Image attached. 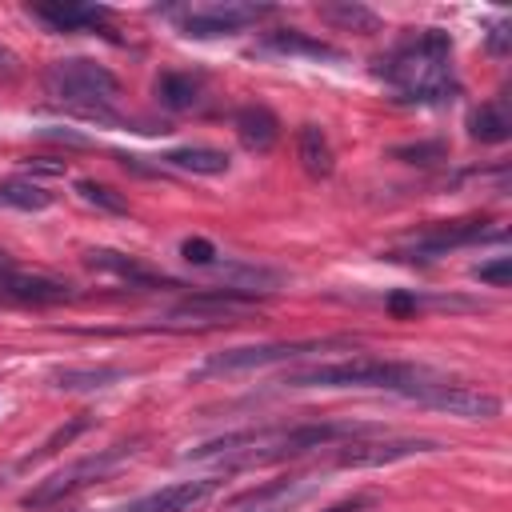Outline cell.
<instances>
[{"label": "cell", "instance_id": "cell-16", "mask_svg": "<svg viewBox=\"0 0 512 512\" xmlns=\"http://www.w3.org/2000/svg\"><path fill=\"white\" fill-rule=\"evenodd\" d=\"M32 16L52 24L56 32H80V28L104 24L112 12L104 4H76V0H68V4H32Z\"/></svg>", "mask_w": 512, "mask_h": 512}, {"label": "cell", "instance_id": "cell-30", "mask_svg": "<svg viewBox=\"0 0 512 512\" xmlns=\"http://www.w3.org/2000/svg\"><path fill=\"white\" fill-rule=\"evenodd\" d=\"M396 160H408V164H432V160H444V144H400L392 148Z\"/></svg>", "mask_w": 512, "mask_h": 512}, {"label": "cell", "instance_id": "cell-3", "mask_svg": "<svg viewBox=\"0 0 512 512\" xmlns=\"http://www.w3.org/2000/svg\"><path fill=\"white\" fill-rule=\"evenodd\" d=\"M284 388H388L412 396L416 388L432 384V376L420 364L408 360H384V356H348L332 364L296 368L280 380Z\"/></svg>", "mask_w": 512, "mask_h": 512}, {"label": "cell", "instance_id": "cell-29", "mask_svg": "<svg viewBox=\"0 0 512 512\" xmlns=\"http://www.w3.org/2000/svg\"><path fill=\"white\" fill-rule=\"evenodd\" d=\"M472 276H476L480 284L504 288V284L512 280V256H496V260H484V264H476V268H472Z\"/></svg>", "mask_w": 512, "mask_h": 512}, {"label": "cell", "instance_id": "cell-24", "mask_svg": "<svg viewBox=\"0 0 512 512\" xmlns=\"http://www.w3.org/2000/svg\"><path fill=\"white\" fill-rule=\"evenodd\" d=\"M84 260H88L92 268H100V272H112V276L128 280V284H164V276H156V272L140 268L132 256H124V252H112V248H92Z\"/></svg>", "mask_w": 512, "mask_h": 512}, {"label": "cell", "instance_id": "cell-11", "mask_svg": "<svg viewBox=\"0 0 512 512\" xmlns=\"http://www.w3.org/2000/svg\"><path fill=\"white\" fill-rule=\"evenodd\" d=\"M312 492H316V480H308V476H280V480H268L260 488H248V492L232 496L224 504V512H288L300 500H308Z\"/></svg>", "mask_w": 512, "mask_h": 512}, {"label": "cell", "instance_id": "cell-12", "mask_svg": "<svg viewBox=\"0 0 512 512\" xmlns=\"http://www.w3.org/2000/svg\"><path fill=\"white\" fill-rule=\"evenodd\" d=\"M480 240H504V228H488L484 220H456V224H436L428 232H420L408 248L412 260H436L452 248H464V244H480Z\"/></svg>", "mask_w": 512, "mask_h": 512}, {"label": "cell", "instance_id": "cell-23", "mask_svg": "<svg viewBox=\"0 0 512 512\" xmlns=\"http://www.w3.org/2000/svg\"><path fill=\"white\" fill-rule=\"evenodd\" d=\"M264 48H272V52H284V56H312V60H340V52H336L332 44H324V40H312V36H304V32H296V28H280V32H268V40H264Z\"/></svg>", "mask_w": 512, "mask_h": 512}, {"label": "cell", "instance_id": "cell-31", "mask_svg": "<svg viewBox=\"0 0 512 512\" xmlns=\"http://www.w3.org/2000/svg\"><path fill=\"white\" fill-rule=\"evenodd\" d=\"M16 72H20L16 52H12L8 44H0V80H16Z\"/></svg>", "mask_w": 512, "mask_h": 512}, {"label": "cell", "instance_id": "cell-20", "mask_svg": "<svg viewBox=\"0 0 512 512\" xmlns=\"http://www.w3.org/2000/svg\"><path fill=\"white\" fill-rule=\"evenodd\" d=\"M468 136L480 144H500L512 136V116L504 108V100H488L468 116Z\"/></svg>", "mask_w": 512, "mask_h": 512}, {"label": "cell", "instance_id": "cell-7", "mask_svg": "<svg viewBox=\"0 0 512 512\" xmlns=\"http://www.w3.org/2000/svg\"><path fill=\"white\" fill-rule=\"evenodd\" d=\"M132 456V444H112V448H100V452H92V456H84V460H76V464H68V468H60L56 476H48V480H40L20 504L24 508H52V504H60V500H68V496H76L80 488H88L92 480H100L104 472H112L120 460H128Z\"/></svg>", "mask_w": 512, "mask_h": 512}, {"label": "cell", "instance_id": "cell-8", "mask_svg": "<svg viewBox=\"0 0 512 512\" xmlns=\"http://www.w3.org/2000/svg\"><path fill=\"white\" fill-rule=\"evenodd\" d=\"M272 8L268 4H240V0H212V4H192L176 16L184 36H232L256 20H264Z\"/></svg>", "mask_w": 512, "mask_h": 512}, {"label": "cell", "instance_id": "cell-14", "mask_svg": "<svg viewBox=\"0 0 512 512\" xmlns=\"http://www.w3.org/2000/svg\"><path fill=\"white\" fill-rule=\"evenodd\" d=\"M0 296L20 304H56V300H68L72 288L48 276H24L16 268H0Z\"/></svg>", "mask_w": 512, "mask_h": 512}, {"label": "cell", "instance_id": "cell-27", "mask_svg": "<svg viewBox=\"0 0 512 512\" xmlns=\"http://www.w3.org/2000/svg\"><path fill=\"white\" fill-rule=\"evenodd\" d=\"M76 192H80L84 204L104 208V212H112V216H124V212H128V200H124L116 188L100 184V180H76Z\"/></svg>", "mask_w": 512, "mask_h": 512}, {"label": "cell", "instance_id": "cell-33", "mask_svg": "<svg viewBox=\"0 0 512 512\" xmlns=\"http://www.w3.org/2000/svg\"><path fill=\"white\" fill-rule=\"evenodd\" d=\"M372 500L368 496H352V500H340V504H332V508H324V512H360V508H368Z\"/></svg>", "mask_w": 512, "mask_h": 512}, {"label": "cell", "instance_id": "cell-9", "mask_svg": "<svg viewBox=\"0 0 512 512\" xmlns=\"http://www.w3.org/2000/svg\"><path fill=\"white\" fill-rule=\"evenodd\" d=\"M408 400H416L424 408H436V412L464 416V420H492V416H500V396L488 392V388H476V384H444V380H432V384L416 388Z\"/></svg>", "mask_w": 512, "mask_h": 512}, {"label": "cell", "instance_id": "cell-5", "mask_svg": "<svg viewBox=\"0 0 512 512\" xmlns=\"http://www.w3.org/2000/svg\"><path fill=\"white\" fill-rule=\"evenodd\" d=\"M248 312H256V296L248 288H204L172 304L160 316V324L164 328H220V324H236Z\"/></svg>", "mask_w": 512, "mask_h": 512}, {"label": "cell", "instance_id": "cell-19", "mask_svg": "<svg viewBox=\"0 0 512 512\" xmlns=\"http://www.w3.org/2000/svg\"><path fill=\"white\" fill-rule=\"evenodd\" d=\"M128 372L116 364H84V368H56L52 384L64 392H92V388H108L116 380H124Z\"/></svg>", "mask_w": 512, "mask_h": 512}, {"label": "cell", "instance_id": "cell-2", "mask_svg": "<svg viewBox=\"0 0 512 512\" xmlns=\"http://www.w3.org/2000/svg\"><path fill=\"white\" fill-rule=\"evenodd\" d=\"M452 36L440 28H424L416 36H408L396 52H388V60H380V76L416 104H440L444 96L456 92L452 80Z\"/></svg>", "mask_w": 512, "mask_h": 512}, {"label": "cell", "instance_id": "cell-15", "mask_svg": "<svg viewBox=\"0 0 512 512\" xmlns=\"http://www.w3.org/2000/svg\"><path fill=\"white\" fill-rule=\"evenodd\" d=\"M232 128H236V136H240V144H244L248 152H268V148L280 140V120H276L272 108H264V104H244V108H236Z\"/></svg>", "mask_w": 512, "mask_h": 512}, {"label": "cell", "instance_id": "cell-34", "mask_svg": "<svg viewBox=\"0 0 512 512\" xmlns=\"http://www.w3.org/2000/svg\"><path fill=\"white\" fill-rule=\"evenodd\" d=\"M504 40H508V36H504V24H500V28H492V36H488L492 52H504Z\"/></svg>", "mask_w": 512, "mask_h": 512}, {"label": "cell", "instance_id": "cell-28", "mask_svg": "<svg viewBox=\"0 0 512 512\" xmlns=\"http://www.w3.org/2000/svg\"><path fill=\"white\" fill-rule=\"evenodd\" d=\"M180 256L188 260V264H196V268H216V244L212 240H204V236H188L184 244H180Z\"/></svg>", "mask_w": 512, "mask_h": 512}, {"label": "cell", "instance_id": "cell-10", "mask_svg": "<svg viewBox=\"0 0 512 512\" xmlns=\"http://www.w3.org/2000/svg\"><path fill=\"white\" fill-rule=\"evenodd\" d=\"M440 444L436 440H424V436H408V440H348L340 452H336V468H384V464H396V460H408V456H420V452H436Z\"/></svg>", "mask_w": 512, "mask_h": 512}, {"label": "cell", "instance_id": "cell-26", "mask_svg": "<svg viewBox=\"0 0 512 512\" xmlns=\"http://www.w3.org/2000/svg\"><path fill=\"white\" fill-rule=\"evenodd\" d=\"M88 428H92V420H88V416H76V420L60 424V428H56V432H52V436H48V440H44V444L32 452V456H24V460H20V468H28V464H36V460H44V456H52V452L68 448V444H72L80 432H88Z\"/></svg>", "mask_w": 512, "mask_h": 512}, {"label": "cell", "instance_id": "cell-18", "mask_svg": "<svg viewBox=\"0 0 512 512\" xmlns=\"http://www.w3.org/2000/svg\"><path fill=\"white\" fill-rule=\"evenodd\" d=\"M168 168H176V172H192V176H220V172H228V152H220V148H204V144H188V148H172V152H164L160 156Z\"/></svg>", "mask_w": 512, "mask_h": 512}, {"label": "cell", "instance_id": "cell-4", "mask_svg": "<svg viewBox=\"0 0 512 512\" xmlns=\"http://www.w3.org/2000/svg\"><path fill=\"white\" fill-rule=\"evenodd\" d=\"M44 88L52 100L76 108L80 116H108L104 108L120 96V80L112 68L72 56V60H56L44 68Z\"/></svg>", "mask_w": 512, "mask_h": 512}, {"label": "cell", "instance_id": "cell-13", "mask_svg": "<svg viewBox=\"0 0 512 512\" xmlns=\"http://www.w3.org/2000/svg\"><path fill=\"white\" fill-rule=\"evenodd\" d=\"M216 484L220 480H212V476H204V480H176V484H164L156 492H144V496L128 500L116 512H192L196 504H204L216 492Z\"/></svg>", "mask_w": 512, "mask_h": 512}, {"label": "cell", "instance_id": "cell-21", "mask_svg": "<svg viewBox=\"0 0 512 512\" xmlns=\"http://www.w3.org/2000/svg\"><path fill=\"white\" fill-rule=\"evenodd\" d=\"M156 100L172 112H188L200 104V80L192 72H160L156 76Z\"/></svg>", "mask_w": 512, "mask_h": 512}, {"label": "cell", "instance_id": "cell-32", "mask_svg": "<svg viewBox=\"0 0 512 512\" xmlns=\"http://www.w3.org/2000/svg\"><path fill=\"white\" fill-rule=\"evenodd\" d=\"M28 168H32V172H48V176H64V164H52L48 156H36V160H28Z\"/></svg>", "mask_w": 512, "mask_h": 512}, {"label": "cell", "instance_id": "cell-22", "mask_svg": "<svg viewBox=\"0 0 512 512\" xmlns=\"http://www.w3.org/2000/svg\"><path fill=\"white\" fill-rule=\"evenodd\" d=\"M316 12H320V20H328L344 32H376L380 28V16L368 4H356V0H332V4H320Z\"/></svg>", "mask_w": 512, "mask_h": 512}, {"label": "cell", "instance_id": "cell-17", "mask_svg": "<svg viewBox=\"0 0 512 512\" xmlns=\"http://www.w3.org/2000/svg\"><path fill=\"white\" fill-rule=\"evenodd\" d=\"M296 156H300V164H304V172H308L312 180H324V176H332V168H336L332 140H328V132H324L320 124H300V128H296Z\"/></svg>", "mask_w": 512, "mask_h": 512}, {"label": "cell", "instance_id": "cell-1", "mask_svg": "<svg viewBox=\"0 0 512 512\" xmlns=\"http://www.w3.org/2000/svg\"><path fill=\"white\" fill-rule=\"evenodd\" d=\"M368 432L372 428L356 420H320V424H296V428H244V432H228V436H216L192 448L188 460H220L224 468H244V464H268V460L300 456L308 448L356 440Z\"/></svg>", "mask_w": 512, "mask_h": 512}, {"label": "cell", "instance_id": "cell-6", "mask_svg": "<svg viewBox=\"0 0 512 512\" xmlns=\"http://www.w3.org/2000/svg\"><path fill=\"white\" fill-rule=\"evenodd\" d=\"M348 340L340 336H324V340H272V344H244V348H224L212 352L196 376H232V372H248V368H264V364H280V360H296L308 352H324V348H340Z\"/></svg>", "mask_w": 512, "mask_h": 512}, {"label": "cell", "instance_id": "cell-25", "mask_svg": "<svg viewBox=\"0 0 512 512\" xmlns=\"http://www.w3.org/2000/svg\"><path fill=\"white\" fill-rule=\"evenodd\" d=\"M0 204L4 208H16V212H44L52 204V192L40 188L36 180L12 176V180H0Z\"/></svg>", "mask_w": 512, "mask_h": 512}]
</instances>
